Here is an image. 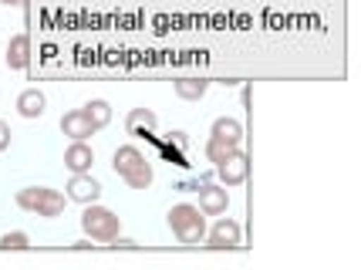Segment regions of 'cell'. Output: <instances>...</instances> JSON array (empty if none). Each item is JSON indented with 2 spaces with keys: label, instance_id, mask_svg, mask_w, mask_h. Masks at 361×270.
<instances>
[{
  "label": "cell",
  "instance_id": "6",
  "mask_svg": "<svg viewBox=\"0 0 361 270\" xmlns=\"http://www.w3.org/2000/svg\"><path fill=\"white\" fill-rule=\"evenodd\" d=\"M98 196H102V186H98V179H92V173H71V183H68V200H75V203H98Z\"/></svg>",
  "mask_w": 361,
  "mask_h": 270
},
{
  "label": "cell",
  "instance_id": "7",
  "mask_svg": "<svg viewBox=\"0 0 361 270\" xmlns=\"http://www.w3.org/2000/svg\"><path fill=\"white\" fill-rule=\"evenodd\" d=\"M61 132L71 139V142H85V139H92L98 128H94V122L85 115V109H75L61 118Z\"/></svg>",
  "mask_w": 361,
  "mask_h": 270
},
{
  "label": "cell",
  "instance_id": "10",
  "mask_svg": "<svg viewBox=\"0 0 361 270\" xmlns=\"http://www.w3.org/2000/svg\"><path fill=\"white\" fill-rule=\"evenodd\" d=\"M92 162H94L92 145L71 142L68 149H64V166H68L71 173H92Z\"/></svg>",
  "mask_w": 361,
  "mask_h": 270
},
{
  "label": "cell",
  "instance_id": "14",
  "mask_svg": "<svg viewBox=\"0 0 361 270\" xmlns=\"http://www.w3.org/2000/svg\"><path fill=\"white\" fill-rule=\"evenodd\" d=\"M206 88H209L206 78H179L176 81V95L183 98V102H200V98L206 95Z\"/></svg>",
  "mask_w": 361,
  "mask_h": 270
},
{
  "label": "cell",
  "instance_id": "15",
  "mask_svg": "<svg viewBox=\"0 0 361 270\" xmlns=\"http://www.w3.org/2000/svg\"><path fill=\"white\" fill-rule=\"evenodd\" d=\"M240 145L236 142H226V139H216V135H209V142H206V159L213 162V166H220L223 159H230Z\"/></svg>",
  "mask_w": 361,
  "mask_h": 270
},
{
  "label": "cell",
  "instance_id": "11",
  "mask_svg": "<svg viewBox=\"0 0 361 270\" xmlns=\"http://www.w3.org/2000/svg\"><path fill=\"white\" fill-rule=\"evenodd\" d=\"M27 64H31V37L27 34H17V37H11V44H7V68L20 71Z\"/></svg>",
  "mask_w": 361,
  "mask_h": 270
},
{
  "label": "cell",
  "instance_id": "4",
  "mask_svg": "<svg viewBox=\"0 0 361 270\" xmlns=\"http://www.w3.org/2000/svg\"><path fill=\"white\" fill-rule=\"evenodd\" d=\"M81 230L98 243H111L118 237V216L111 209L98 207V203H88V209L81 213Z\"/></svg>",
  "mask_w": 361,
  "mask_h": 270
},
{
  "label": "cell",
  "instance_id": "9",
  "mask_svg": "<svg viewBox=\"0 0 361 270\" xmlns=\"http://www.w3.org/2000/svg\"><path fill=\"white\" fill-rule=\"evenodd\" d=\"M226 207H230L226 190H220V186H203L200 190V209H203V216H223Z\"/></svg>",
  "mask_w": 361,
  "mask_h": 270
},
{
  "label": "cell",
  "instance_id": "19",
  "mask_svg": "<svg viewBox=\"0 0 361 270\" xmlns=\"http://www.w3.org/2000/svg\"><path fill=\"white\" fill-rule=\"evenodd\" d=\"M7 145H11V125H7V122H0V152H4Z\"/></svg>",
  "mask_w": 361,
  "mask_h": 270
},
{
  "label": "cell",
  "instance_id": "2",
  "mask_svg": "<svg viewBox=\"0 0 361 270\" xmlns=\"http://www.w3.org/2000/svg\"><path fill=\"white\" fill-rule=\"evenodd\" d=\"M169 230L179 243L186 247H196L200 240L206 237V216L200 207H189V203H179V207L169 209Z\"/></svg>",
  "mask_w": 361,
  "mask_h": 270
},
{
  "label": "cell",
  "instance_id": "1",
  "mask_svg": "<svg viewBox=\"0 0 361 270\" xmlns=\"http://www.w3.org/2000/svg\"><path fill=\"white\" fill-rule=\"evenodd\" d=\"M111 166H115V173L122 176L132 190H149V186H152V166L145 162V156H142L135 145H122V149H115Z\"/></svg>",
  "mask_w": 361,
  "mask_h": 270
},
{
  "label": "cell",
  "instance_id": "16",
  "mask_svg": "<svg viewBox=\"0 0 361 270\" xmlns=\"http://www.w3.org/2000/svg\"><path fill=\"white\" fill-rule=\"evenodd\" d=\"M213 135L240 145V139H243V125H240L236 118H216V122H213Z\"/></svg>",
  "mask_w": 361,
  "mask_h": 270
},
{
  "label": "cell",
  "instance_id": "18",
  "mask_svg": "<svg viewBox=\"0 0 361 270\" xmlns=\"http://www.w3.org/2000/svg\"><path fill=\"white\" fill-rule=\"evenodd\" d=\"M0 247H4V250H27L31 240H27V233L14 230V233H4V237H0Z\"/></svg>",
  "mask_w": 361,
  "mask_h": 270
},
{
  "label": "cell",
  "instance_id": "3",
  "mask_svg": "<svg viewBox=\"0 0 361 270\" xmlns=\"http://www.w3.org/2000/svg\"><path fill=\"white\" fill-rule=\"evenodd\" d=\"M17 207L37 213V216H61L64 196L58 190H47V186H27V190L17 192Z\"/></svg>",
  "mask_w": 361,
  "mask_h": 270
},
{
  "label": "cell",
  "instance_id": "17",
  "mask_svg": "<svg viewBox=\"0 0 361 270\" xmlns=\"http://www.w3.org/2000/svg\"><path fill=\"white\" fill-rule=\"evenodd\" d=\"M85 115L94 122V128H105L111 122V109H109V102H102V98H94V102H88L85 105Z\"/></svg>",
  "mask_w": 361,
  "mask_h": 270
},
{
  "label": "cell",
  "instance_id": "5",
  "mask_svg": "<svg viewBox=\"0 0 361 270\" xmlns=\"http://www.w3.org/2000/svg\"><path fill=\"white\" fill-rule=\"evenodd\" d=\"M203 240L209 250H236V247H240V223L230 220V216H223V220L213 223V230H209Z\"/></svg>",
  "mask_w": 361,
  "mask_h": 270
},
{
  "label": "cell",
  "instance_id": "8",
  "mask_svg": "<svg viewBox=\"0 0 361 270\" xmlns=\"http://www.w3.org/2000/svg\"><path fill=\"white\" fill-rule=\"evenodd\" d=\"M247 169H250V162H247V156L236 149L230 159H223L220 166H216V176H220L223 186H240V183L247 179Z\"/></svg>",
  "mask_w": 361,
  "mask_h": 270
},
{
  "label": "cell",
  "instance_id": "20",
  "mask_svg": "<svg viewBox=\"0 0 361 270\" xmlns=\"http://www.w3.org/2000/svg\"><path fill=\"white\" fill-rule=\"evenodd\" d=\"M111 243H115V247H122V250H135V247H139L135 240H126V237H115Z\"/></svg>",
  "mask_w": 361,
  "mask_h": 270
},
{
  "label": "cell",
  "instance_id": "12",
  "mask_svg": "<svg viewBox=\"0 0 361 270\" xmlns=\"http://www.w3.org/2000/svg\"><path fill=\"white\" fill-rule=\"evenodd\" d=\"M44 95L37 92V88H27V92H20V98H17V111L24 115V118H41L44 115Z\"/></svg>",
  "mask_w": 361,
  "mask_h": 270
},
{
  "label": "cell",
  "instance_id": "21",
  "mask_svg": "<svg viewBox=\"0 0 361 270\" xmlns=\"http://www.w3.org/2000/svg\"><path fill=\"white\" fill-rule=\"evenodd\" d=\"M0 4H7V7H11V4H24V0H0Z\"/></svg>",
  "mask_w": 361,
  "mask_h": 270
},
{
  "label": "cell",
  "instance_id": "13",
  "mask_svg": "<svg viewBox=\"0 0 361 270\" xmlns=\"http://www.w3.org/2000/svg\"><path fill=\"white\" fill-rule=\"evenodd\" d=\"M156 125H159L156 111H149V109H132V111H128V118H126V132H128V135H139V132H152Z\"/></svg>",
  "mask_w": 361,
  "mask_h": 270
}]
</instances>
